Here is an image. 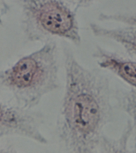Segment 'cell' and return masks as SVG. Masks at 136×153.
<instances>
[{"label": "cell", "mask_w": 136, "mask_h": 153, "mask_svg": "<svg viewBox=\"0 0 136 153\" xmlns=\"http://www.w3.org/2000/svg\"><path fill=\"white\" fill-rule=\"evenodd\" d=\"M44 117L40 112L20 105L0 103V138L19 136L46 145L48 140L40 131Z\"/></svg>", "instance_id": "277c9868"}, {"label": "cell", "mask_w": 136, "mask_h": 153, "mask_svg": "<svg viewBox=\"0 0 136 153\" xmlns=\"http://www.w3.org/2000/svg\"><path fill=\"white\" fill-rule=\"evenodd\" d=\"M115 98L119 107L129 116L132 124L134 140L132 152H136V89L119 90L116 92Z\"/></svg>", "instance_id": "52a82bcc"}, {"label": "cell", "mask_w": 136, "mask_h": 153, "mask_svg": "<svg viewBox=\"0 0 136 153\" xmlns=\"http://www.w3.org/2000/svg\"><path fill=\"white\" fill-rule=\"evenodd\" d=\"M20 26L29 42L60 38L79 47L82 43L76 11L62 0H19Z\"/></svg>", "instance_id": "3957f363"}, {"label": "cell", "mask_w": 136, "mask_h": 153, "mask_svg": "<svg viewBox=\"0 0 136 153\" xmlns=\"http://www.w3.org/2000/svg\"><path fill=\"white\" fill-rule=\"evenodd\" d=\"M123 25L110 28L95 22H91L90 29L95 36L117 43L123 48L130 58L136 61V26Z\"/></svg>", "instance_id": "8992f818"}, {"label": "cell", "mask_w": 136, "mask_h": 153, "mask_svg": "<svg viewBox=\"0 0 136 153\" xmlns=\"http://www.w3.org/2000/svg\"><path fill=\"white\" fill-rule=\"evenodd\" d=\"M98 19L102 22H114L125 25L136 26V13H100Z\"/></svg>", "instance_id": "9c48e42d"}, {"label": "cell", "mask_w": 136, "mask_h": 153, "mask_svg": "<svg viewBox=\"0 0 136 153\" xmlns=\"http://www.w3.org/2000/svg\"><path fill=\"white\" fill-rule=\"evenodd\" d=\"M133 136V128L129 119L122 134L118 138H111L106 136L100 152H130L129 149V141Z\"/></svg>", "instance_id": "ba28073f"}, {"label": "cell", "mask_w": 136, "mask_h": 153, "mask_svg": "<svg viewBox=\"0 0 136 153\" xmlns=\"http://www.w3.org/2000/svg\"><path fill=\"white\" fill-rule=\"evenodd\" d=\"M58 45L55 40L24 56L0 73V86L17 105L33 108L45 96L60 87Z\"/></svg>", "instance_id": "7a4b0ae2"}, {"label": "cell", "mask_w": 136, "mask_h": 153, "mask_svg": "<svg viewBox=\"0 0 136 153\" xmlns=\"http://www.w3.org/2000/svg\"><path fill=\"white\" fill-rule=\"evenodd\" d=\"M72 8L74 10L82 8H87L94 4L99 0H62Z\"/></svg>", "instance_id": "30bf717a"}, {"label": "cell", "mask_w": 136, "mask_h": 153, "mask_svg": "<svg viewBox=\"0 0 136 153\" xmlns=\"http://www.w3.org/2000/svg\"><path fill=\"white\" fill-rule=\"evenodd\" d=\"M92 56L100 68L109 71L136 89V61L96 45Z\"/></svg>", "instance_id": "5b68a950"}, {"label": "cell", "mask_w": 136, "mask_h": 153, "mask_svg": "<svg viewBox=\"0 0 136 153\" xmlns=\"http://www.w3.org/2000/svg\"><path fill=\"white\" fill-rule=\"evenodd\" d=\"M63 52L65 87L56 125L58 145L65 152H100L113 117L110 81L81 65L69 48Z\"/></svg>", "instance_id": "6da1fadb"}, {"label": "cell", "mask_w": 136, "mask_h": 153, "mask_svg": "<svg viewBox=\"0 0 136 153\" xmlns=\"http://www.w3.org/2000/svg\"><path fill=\"white\" fill-rule=\"evenodd\" d=\"M8 5L7 4L5 0H1V17L3 18L4 15H6L8 11Z\"/></svg>", "instance_id": "8fae6325"}]
</instances>
